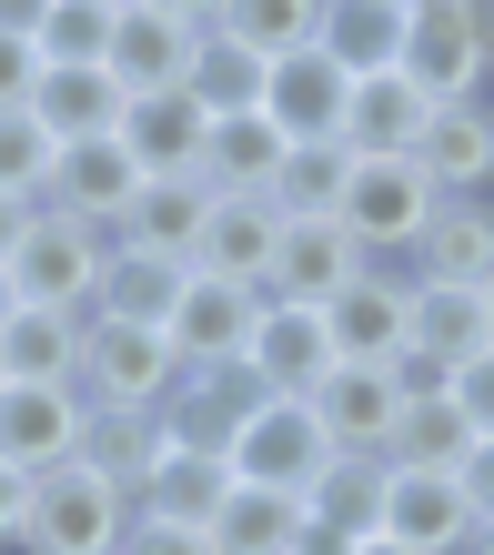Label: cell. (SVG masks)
Returning <instances> with one entry per match:
<instances>
[{
	"label": "cell",
	"instance_id": "39",
	"mask_svg": "<svg viewBox=\"0 0 494 555\" xmlns=\"http://www.w3.org/2000/svg\"><path fill=\"white\" fill-rule=\"evenodd\" d=\"M51 172H61V142H51L30 112H0V192H21V203H51Z\"/></svg>",
	"mask_w": 494,
	"mask_h": 555
},
{
	"label": "cell",
	"instance_id": "27",
	"mask_svg": "<svg viewBox=\"0 0 494 555\" xmlns=\"http://www.w3.org/2000/svg\"><path fill=\"white\" fill-rule=\"evenodd\" d=\"M81 323L91 313L21 304L11 323H0V374H11V384H81Z\"/></svg>",
	"mask_w": 494,
	"mask_h": 555
},
{
	"label": "cell",
	"instance_id": "10",
	"mask_svg": "<svg viewBox=\"0 0 494 555\" xmlns=\"http://www.w3.org/2000/svg\"><path fill=\"white\" fill-rule=\"evenodd\" d=\"M252 313H262V283H233V273H203L192 263L182 293H172V353L182 364H243V344H252Z\"/></svg>",
	"mask_w": 494,
	"mask_h": 555
},
{
	"label": "cell",
	"instance_id": "7",
	"mask_svg": "<svg viewBox=\"0 0 494 555\" xmlns=\"http://www.w3.org/2000/svg\"><path fill=\"white\" fill-rule=\"evenodd\" d=\"M494 344V313L474 283H414V323H404V384L414 395H434L454 364H474Z\"/></svg>",
	"mask_w": 494,
	"mask_h": 555
},
{
	"label": "cell",
	"instance_id": "24",
	"mask_svg": "<svg viewBox=\"0 0 494 555\" xmlns=\"http://www.w3.org/2000/svg\"><path fill=\"white\" fill-rule=\"evenodd\" d=\"M161 454H172V424H161L152 404H91V424H81V465L112 475L131 505H142V485H152Z\"/></svg>",
	"mask_w": 494,
	"mask_h": 555
},
{
	"label": "cell",
	"instance_id": "3",
	"mask_svg": "<svg viewBox=\"0 0 494 555\" xmlns=\"http://www.w3.org/2000/svg\"><path fill=\"white\" fill-rule=\"evenodd\" d=\"M182 384V353L161 323H121V313H91L81 323V404H172Z\"/></svg>",
	"mask_w": 494,
	"mask_h": 555
},
{
	"label": "cell",
	"instance_id": "37",
	"mask_svg": "<svg viewBox=\"0 0 494 555\" xmlns=\"http://www.w3.org/2000/svg\"><path fill=\"white\" fill-rule=\"evenodd\" d=\"M343 182H353L343 132H334V142H292V152H283V172H273V212L323 222V212H343Z\"/></svg>",
	"mask_w": 494,
	"mask_h": 555
},
{
	"label": "cell",
	"instance_id": "23",
	"mask_svg": "<svg viewBox=\"0 0 494 555\" xmlns=\"http://www.w3.org/2000/svg\"><path fill=\"white\" fill-rule=\"evenodd\" d=\"M273 243H283L273 192H212V222H203V243H192V263L233 273V283H262L273 273Z\"/></svg>",
	"mask_w": 494,
	"mask_h": 555
},
{
	"label": "cell",
	"instance_id": "45",
	"mask_svg": "<svg viewBox=\"0 0 494 555\" xmlns=\"http://www.w3.org/2000/svg\"><path fill=\"white\" fill-rule=\"evenodd\" d=\"M30 212H41V203H21V192H0V263H11V243L30 233Z\"/></svg>",
	"mask_w": 494,
	"mask_h": 555
},
{
	"label": "cell",
	"instance_id": "16",
	"mask_svg": "<svg viewBox=\"0 0 494 555\" xmlns=\"http://www.w3.org/2000/svg\"><path fill=\"white\" fill-rule=\"evenodd\" d=\"M414 283H494V192H444L434 222L414 233Z\"/></svg>",
	"mask_w": 494,
	"mask_h": 555
},
{
	"label": "cell",
	"instance_id": "20",
	"mask_svg": "<svg viewBox=\"0 0 494 555\" xmlns=\"http://www.w3.org/2000/svg\"><path fill=\"white\" fill-rule=\"evenodd\" d=\"M203 142H212V112L192 102V91H131L121 102V152L142 162V172H203Z\"/></svg>",
	"mask_w": 494,
	"mask_h": 555
},
{
	"label": "cell",
	"instance_id": "43",
	"mask_svg": "<svg viewBox=\"0 0 494 555\" xmlns=\"http://www.w3.org/2000/svg\"><path fill=\"white\" fill-rule=\"evenodd\" d=\"M454 485H465V505H474V526H494V435L454 465Z\"/></svg>",
	"mask_w": 494,
	"mask_h": 555
},
{
	"label": "cell",
	"instance_id": "34",
	"mask_svg": "<svg viewBox=\"0 0 494 555\" xmlns=\"http://www.w3.org/2000/svg\"><path fill=\"white\" fill-rule=\"evenodd\" d=\"M474 444H484V435L465 424V404H454L444 384H434V395H414V404H404V424H393V454H384V465H414V475H454V465H465Z\"/></svg>",
	"mask_w": 494,
	"mask_h": 555
},
{
	"label": "cell",
	"instance_id": "33",
	"mask_svg": "<svg viewBox=\"0 0 494 555\" xmlns=\"http://www.w3.org/2000/svg\"><path fill=\"white\" fill-rule=\"evenodd\" d=\"M182 273H192V263H172V253L112 243L102 293H91V313H121V323H172V293H182Z\"/></svg>",
	"mask_w": 494,
	"mask_h": 555
},
{
	"label": "cell",
	"instance_id": "31",
	"mask_svg": "<svg viewBox=\"0 0 494 555\" xmlns=\"http://www.w3.org/2000/svg\"><path fill=\"white\" fill-rule=\"evenodd\" d=\"M222 495H233V465L203 454V444H172V454L152 465V485H142V515H172V526H203V535H212Z\"/></svg>",
	"mask_w": 494,
	"mask_h": 555
},
{
	"label": "cell",
	"instance_id": "13",
	"mask_svg": "<svg viewBox=\"0 0 494 555\" xmlns=\"http://www.w3.org/2000/svg\"><path fill=\"white\" fill-rule=\"evenodd\" d=\"M364 263H374V253L353 243L334 212H323V222H292V212H283V243H273V273H262V293H273V304H334V293L364 273Z\"/></svg>",
	"mask_w": 494,
	"mask_h": 555
},
{
	"label": "cell",
	"instance_id": "47",
	"mask_svg": "<svg viewBox=\"0 0 494 555\" xmlns=\"http://www.w3.org/2000/svg\"><path fill=\"white\" fill-rule=\"evenodd\" d=\"M161 11H182L192 30H212V21H222V0H161Z\"/></svg>",
	"mask_w": 494,
	"mask_h": 555
},
{
	"label": "cell",
	"instance_id": "49",
	"mask_svg": "<svg viewBox=\"0 0 494 555\" xmlns=\"http://www.w3.org/2000/svg\"><path fill=\"white\" fill-rule=\"evenodd\" d=\"M353 555H414V545H393V535H364V545H353Z\"/></svg>",
	"mask_w": 494,
	"mask_h": 555
},
{
	"label": "cell",
	"instance_id": "53",
	"mask_svg": "<svg viewBox=\"0 0 494 555\" xmlns=\"http://www.w3.org/2000/svg\"><path fill=\"white\" fill-rule=\"evenodd\" d=\"M484 313H494V283H484Z\"/></svg>",
	"mask_w": 494,
	"mask_h": 555
},
{
	"label": "cell",
	"instance_id": "1",
	"mask_svg": "<svg viewBox=\"0 0 494 555\" xmlns=\"http://www.w3.org/2000/svg\"><path fill=\"white\" fill-rule=\"evenodd\" d=\"M112 222H81V212H61L41 203L30 212V233L11 243V283H21V304H51V313H91V293H102V263H112Z\"/></svg>",
	"mask_w": 494,
	"mask_h": 555
},
{
	"label": "cell",
	"instance_id": "5",
	"mask_svg": "<svg viewBox=\"0 0 494 555\" xmlns=\"http://www.w3.org/2000/svg\"><path fill=\"white\" fill-rule=\"evenodd\" d=\"M444 192L414 172V162H353V182H343V233L374 253V263H414V233L434 222Z\"/></svg>",
	"mask_w": 494,
	"mask_h": 555
},
{
	"label": "cell",
	"instance_id": "4",
	"mask_svg": "<svg viewBox=\"0 0 494 555\" xmlns=\"http://www.w3.org/2000/svg\"><path fill=\"white\" fill-rule=\"evenodd\" d=\"M393 72H404L424 102H484L494 91V41H484V21L465 11V0H414Z\"/></svg>",
	"mask_w": 494,
	"mask_h": 555
},
{
	"label": "cell",
	"instance_id": "22",
	"mask_svg": "<svg viewBox=\"0 0 494 555\" xmlns=\"http://www.w3.org/2000/svg\"><path fill=\"white\" fill-rule=\"evenodd\" d=\"M152 172L121 152V132H102V142H61V172H51V203L61 212H81V222H112L121 233V212H131V192H142Z\"/></svg>",
	"mask_w": 494,
	"mask_h": 555
},
{
	"label": "cell",
	"instance_id": "42",
	"mask_svg": "<svg viewBox=\"0 0 494 555\" xmlns=\"http://www.w3.org/2000/svg\"><path fill=\"white\" fill-rule=\"evenodd\" d=\"M30 91H41V51L21 30H0V112H30Z\"/></svg>",
	"mask_w": 494,
	"mask_h": 555
},
{
	"label": "cell",
	"instance_id": "56",
	"mask_svg": "<svg viewBox=\"0 0 494 555\" xmlns=\"http://www.w3.org/2000/svg\"><path fill=\"white\" fill-rule=\"evenodd\" d=\"M404 11H414V0H404Z\"/></svg>",
	"mask_w": 494,
	"mask_h": 555
},
{
	"label": "cell",
	"instance_id": "54",
	"mask_svg": "<svg viewBox=\"0 0 494 555\" xmlns=\"http://www.w3.org/2000/svg\"><path fill=\"white\" fill-rule=\"evenodd\" d=\"M0 384H11V374H0Z\"/></svg>",
	"mask_w": 494,
	"mask_h": 555
},
{
	"label": "cell",
	"instance_id": "25",
	"mask_svg": "<svg viewBox=\"0 0 494 555\" xmlns=\"http://www.w3.org/2000/svg\"><path fill=\"white\" fill-rule=\"evenodd\" d=\"M203 222H212V182H203V172H152L142 192H131V212H121V243H142V253H172V263H192Z\"/></svg>",
	"mask_w": 494,
	"mask_h": 555
},
{
	"label": "cell",
	"instance_id": "8",
	"mask_svg": "<svg viewBox=\"0 0 494 555\" xmlns=\"http://www.w3.org/2000/svg\"><path fill=\"white\" fill-rule=\"evenodd\" d=\"M323 323H334V364H404L414 273H404V263H364L334 304H323Z\"/></svg>",
	"mask_w": 494,
	"mask_h": 555
},
{
	"label": "cell",
	"instance_id": "46",
	"mask_svg": "<svg viewBox=\"0 0 494 555\" xmlns=\"http://www.w3.org/2000/svg\"><path fill=\"white\" fill-rule=\"evenodd\" d=\"M41 11H51V0H0V30H21V41H30V30H41Z\"/></svg>",
	"mask_w": 494,
	"mask_h": 555
},
{
	"label": "cell",
	"instance_id": "51",
	"mask_svg": "<svg viewBox=\"0 0 494 555\" xmlns=\"http://www.w3.org/2000/svg\"><path fill=\"white\" fill-rule=\"evenodd\" d=\"M0 555H41V545H30V535H0Z\"/></svg>",
	"mask_w": 494,
	"mask_h": 555
},
{
	"label": "cell",
	"instance_id": "6",
	"mask_svg": "<svg viewBox=\"0 0 494 555\" xmlns=\"http://www.w3.org/2000/svg\"><path fill=\"white\" fill-rule=\"evenodd\" d=\"M303 404H313L334 454H393V424H404L414 384H404V364H334Z\"/></svg>",
	"mask_w": 494,
	"mask_h": 555
},
{
	"label": "cell",
	"instance_id": "30",
	"mask_svg": "<svg viewBox=\"0 0 494 555\" xmlns=\"http://www.w3.org/2000/svg\"><path fill=\"white\" fill-rule=\"evenodd\" d=\"M283 121L273 112H233V121H212V142H203V182L212 192H273L283 172Z\"/></svg>",
	"mask_w": 494,
	"mask_h": 555
},
{
	"label": "cell",
	"instance_id": "15",
	"mask_svg": "<svg viewBox=\"0 0 494 555\" xmlns=\"http://www.w3.org/2000/svg\"><path fill=\"white\" fill-rule=\"evenodd\" d=\"M252 404H262L252 364H182L172 404H161V424H172V444H203V454H222V465H233V435H243Z\"/></svg>",
	"mask_w": 494,
	"mask_h": 555
},
{
	"label": "cell",
	"instance_id": "21",
	"mask_svg": "<svg viewBox=\"0 0 494 555\" xmlns=\"http://www.w3.org/2000/svg\"><path fill=\"white\" fill-rule=\"evenodd\" d=\"M424 91L404 72H353V102H343V152L353 162H414V132H424Z\"/></svg>",
	"mask_w": 494,
	"mask_h": 555
},
{
	"label": "cell",
	"instance_id": "35",
	"mask_svg": "<svg viewBox=\"0 0 494 555\" xmlns=\"http://www.w3.org/2000/svg\"><path fill=\"white\" fill-rule=\"evenodd\" d=\"M262 81H273V61H262V51H243L233 30H203V51H192V72H182V91H192V102H203L212 121L262 112Z\"/></svg>",
	"mask_w": 494,
	"mask_h": 555
},
{
	"label": "cell",
	"instance_id": "48",
	"mask_svg": "<svg viewBox=\"0 0 494 555\" xmlns=\"http://www.w3.org/2000/svg\"><path fill=\"white\" fill-rule=\"evenodd\" d=\"M21 313V283H11V263H0V323H11Z\"/></svg>",
	"mask_w": 494,
	"mask_h": 555
},
{
	"label": "cell",
	"instance_id": "28",
	"mask_svg": "<svg viewBox=\"0 0 494 555\" xmlns=\"http://www.w3.org/2000/svg\"><path fill=\"white\" fill-rule=\"evenodd\" d=\"M292 545H303V495L233 475V495H222V515H212V555H292Z\"/></svg>",
	"mask_w": 494,
	"mask_h": 555
},
{
	"label": "cell",
	"instance_id": "26",
	"mask_svg": "<svg viewBox=\"0 0 494 555\" xmlns=\"http://www.w3.org/2000/svg\"><path fill=\"white\" fill-rule=\"evenodd\" d=\"M384 454H334L313 485H303V526L313 535H343V545H364V535H384Z\"/></svg>",
	"mask_w": 494,
	"mask_h": 555
},
{
	"label": "cell",
	"instance_id": "41",
	"mask_svg": "<svg viewBox=\"0 0 494 555\" xmlns=\"http://www.w3.org/2000/svg\"><path fill=\"white\" fill-rule=\"evenodd\" d=\"M444 395L465 404V424H474V435H494V344L474 353V364H454V374H444Z\"/></svg>",
	"mask_w": 494,
	"mask_h": 555
},
{
	"label": "cell",
	"instance_id": "36",
	"mask_svg": "<svg viewBox=\"0 0 494 555\" xmlns=\"http://www.w3.org/2000/svg\"><path fill=\"white\" fill-rule=\"evenodd\" d=\"M112 21H121V0H51L41 30H30L41 72H112Z\"/></svg>",
	"mask_w": 494,
	"mask_h": 555
},
{
	"label": "cell",
	"instance_id": "18",
	"mask_svg": "<svg viewBox=\"0 0 494 555\" xmlns=\"http://www.w3.org/2000/svg\"><path fill=\"white\" fill-rule=\"evenodd\" d=\"M192 51H203V30H192L182 11H161V0H121V21H112V81L121 91H172L192 72Z\"/></svg>",
	"mask_w": 494,
	"mask_h": 555
},
{
	"label": "cell",
	"instance_id": "32",
	"mask_svg": "<svg viewBox=\"0 0 494 555\" xmlns=\"http://www.w3.org/2000/svg\"><path fill=\"white\" fill-rule=\"evenodd\" d=\"M404 0H323V30L313 41L343 61V72H393L404 61Z\"/></svg>",
	"mask_w": 494,
	"mask_h": 555
},
{
	"label": "cell",
	"instance_id": "50",
	"mask_svg": "<svg viewBox=\"0 0 494 555\" xmlns=\"http://www.w3.org/2000/svg\"><path fill=\"white\" fill-rule=\"evenodd\" d=\"M465 555H494V526H474V535H465Z\"/></svg>",
	"mask_w": 494,
	"mask_h": 555
},
{
	"label": "cell",
	"instance_id": "12",
	"mask_svg": "<svg viewBox=\"0 0 494 555\" xmlns=\"http://www.w3.org/2000/svg\"><path fill=\"white\" fill-rule=\"evenodd\" d=\"M243 364H252L262 395H313V384L334 374V323H323V304H273V293H262Z\"/></svg>",
	"mask_w": 494,
	"mask_h": 555
},
{
	"label": "cell",
	"instance_id": "11",
	"mask_svg": "<svg viewBox=\"0 0 494 555\" xmlns=\"http://www.w3.org/2000/svg\"><path fill=\"white\" fill-rule=\"evenodd\" d=\"M81 424H91L81 384H0V465H21V475L72 465Z\"/></svg>",
	"mask_w": 494,
	"mask_h": 555
},
{
	"label": "cell",
	"instance_id": "55",
	"mask_svg": "<svg viewBox=\"0 0 494 555\" xmlns=\"http://www.w3.org/2000/svg\"><path fill=\"white\" fill-rule=\"evenodd\" d=\"M465 11H474V0H465Z\"/></svg>",
	"mask_w": 494,
	"mask_h": 555
},
{
	"label": "cell",
	"instance_id": "17",
	"mask_svg": "<svg viewBox=\"0 0 494 555\" xmlns=\"http://www.w3.org/2000/svg\"><path fill=\"white\" fill-rule=\"evenodd\" d=\"M414 172L434 192H494V91H484V102H434V112H424Z\"/></svg>",
	"mask_w": 494,
	"mask_h": 555
},
{
	"label": "cell",
	"instance_id": "2",
	"mask_svg": "<svg viewBox=\"0 0 494 555\" xmlns=\"http://www.w3.org/2000/svg\"><path fill=\"white\" fill-rule=\"evenodd\" d=\"M21 535L41 545V555H121V535H131V495L72 454V465L30 475V515H21Z\"/></svg>",
	"mask_w": 494,
	"mask_h": 555
},
{
	"label": "cell",
	"instance_id": "19",
	"mask_svg": "<svg viewBox=\"0 0 494 555\" xmlns=\"http://www.w3.org/2000/svg\"><path fill=\"white\" fill-rule=\"evenodd\" d=\"M384 535L393 545H414V555H465L474 535V505H465V485L454 475H414V465H384Z\"/></svg>",
	"mask_w": 494,
	"mask_h": 555
},
{
	"label": "cell",
	"instance_id": "14",
	"mask_svg": "<svg viewBox=\"0 0 494 555\" xmlns=\"http://www.w3.org/2000/svg\"><path fill=\"white\" fill-rule=\"evenodd\" d=\"M343 102H353V72H343L323 41L283 51L273 81H262V112L283 121V142H334V132H343Z\"/></svg>",
	"mask_w": 494,
	"mask_h": 555
},
{
	"label": "cell",
	"instance_id": "44",
	"mask_svg": "<svg viewBox=\"0 0 494 555\" xmlns=\"http://www.w3.org/2000/svg\"><path fill=\"white\" fill-rule=\"evenodd\" d=\"M21 515H30V475L0 465V535H21Z\"/></svg>",
	"mask_w": 494,
	"mask_h": 555
},
{
	"label": "cell",
	"instance_id": "40",
	"mask_svg": "<svg viewBox=\"0 0 494 555\" xmlns=\"http://www.w3.org/2000/svg\"><path fill=\"white\" fill-rule=\"evenodd\" d=\"M121 555H212V535H203V526H172V515H142V505H131V535H121Z\"/></svg>",
	"mask_w": 494,
	"mask_h": 555
},
{
	"label": "cell",
	"instance_id": "52",
	"mask_svg": "<svg viewBox=\"0 0 494 555\" xmlns=\"http://www.w3.org/2000/svg\"><path fill=\"white\" fill-rule=\"evenodd\" d=\"M474 21H484V41H494V0H474Z\"/></svg>",
	"mask_w": 494,
	"mask_h": 555
},
{
	"label": "cell",
	"instance_id": "38",
	"mask_svg": "<svg viewBox=\"0 0 494 555\" xmlns=\"http://www.w3.org/2000/svg\"><path fill=\"white\" fill-rule=\"evenodd\" d=\"M212 30H233L243 51L283 61V51H303L313 30H323V0H222V21H212Z\"/></svg>",
	"mask_w": 494,
	"mask_h": 555
},
{
	"label": "cell",
	"instance_id": "29",
	"mask_svg": "<svg viewBox=\"0 0 494 555\" xmlns=\"http://www.w3.org/2000/svg\"><path fill=\"white\" fill-rule=\"evenodd\" d=\"M121 102H131V91L112 72H41L30 121H41L51 142H102V132H121Z\"/></svg>",
	"mask_w": 494,
	"mask_h": 555
},
{
	"label": "cell",
	"instance_id": "9",
	"mask_svg": "<svg viewBox=\"0 0 494 555\" xmlns=\"http://www.w3.org/2000/svg\"><path fill=\"white\" fill-rule=\"evenodd\" d=\"M334 465V444H323V424H313V404L303 395H262L252 414H243V435H233V475L243 485H303Z\"/></svg>",
	"mask_w": 494,
	"mask_h": 555
}]
</instances>
